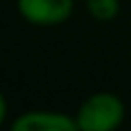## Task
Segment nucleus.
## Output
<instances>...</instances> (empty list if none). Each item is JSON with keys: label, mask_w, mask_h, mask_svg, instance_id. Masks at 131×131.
I'll use <instances>...</instances> for the list:
<instances>
[{"label": "nucleus", "mask_w": 131, "mask_h": 131, "mask_svg": "<svg viewBox=\"0 0 131 131\" xmlns=\"http://www.w3.org/2000/svg\"><path fill=\"white\" fill-rule=\"evenodd\" d=\"M74 118L81 131H112L125 120V103L112 92H96L79 105Z\"/></svg>", "instance_id": "obj_1"}, {"label": "nucleus", "mask_w": 131, "mask_h": 131, "mask_svg": "<svg viewBox=\"0 0 131 131\" xmlns=\"http://www.w3.org/2000/svg\"><path fill=\"white\" fill-rule=\"evenodd\" d=\"M18 13L35 26H55L72 15L74 0H15Z\"/></svg>", "instance_id": "obj_2"}, {"label": "nucleus", "mask_w": 131, "mask_h": 131, "mask_svg": "<svg viewBox=\"0 0 131 131\" xmlns=\"http://www.w3.org/2000/svg\"><path fill=\"white\" fill-rule=\"evenodd\" d=\"M13 131H77V118L52 109H31L11 122Z\"/></svg>", "instance_id": "obj_3"}, {"label": "nucleus", "mask_w": 131, "mask_h": 131, "mask_svg": "<svg viewBox=\"0 0 131 131\" xmlns=\"http://www.w3.org/2000/svg\"><path fill=\"white\" fill-rule=\"evenodd\" d=\"M85 7L98 22H109L120 13V0H85Z\"/></svg>", "instance_id": "obj_4"}, {"label": "nucleus", "mask_w": 131, "mask_h": 131, "mask_svg": "<svg viewBox=\"0 0 131 131\" xmlns=\"http://www.w3.org/2000/svg\"><path fill=\"white\" fill-rule=\"evenodd\" d=\"M5 120H7V98L0 92V127L5 125Z\"/></svg>", "instance_id": "obj_5"}]
</instances>
